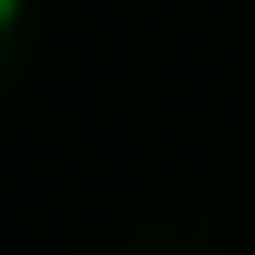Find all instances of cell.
Returning <instances> with one entry per match:
<instances>
[{"label": "cell", "instance_id": "6da1fadb", "mask_svg": "<svg viewBox=\"0 0 255 255\" xmlns=\"http://www.w3.org/2000/svg\"><path fill=\"white\" fill-rule=\"evenodd\" d=\"M10 10H20V0H0V20H10Z\"/></svg>", "mask_w": 255, "mask_h": 255}]
</instances>
